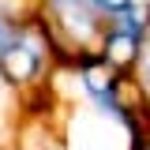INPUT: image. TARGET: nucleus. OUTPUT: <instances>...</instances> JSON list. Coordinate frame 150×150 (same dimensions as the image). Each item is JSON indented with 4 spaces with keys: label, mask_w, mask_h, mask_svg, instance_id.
I'll list each match as a JSON object with an SVG mask.
<instances>
[{
    "label": "nucleus",
    "mask_w": 150,
    "mask_h": 150,
    "mask_svg": "<svg viewBox=\"0 0 150 150\" xmlns=\"http://www.w3.org/2000/svg\"><path fill=\"white\" fill-rule=\"evenodd\" d=\"M49 68H56V64H53V53H49V41L38 26V15L19 19L11 38L0 49V83L15 86V90H34L49 75Z\"/></svg>",
    "instance_id": "1"
},
{
    "label": "nucleus",
    "mask_w": 150,
    "mask_h": 150,
    "mask_svg": "<svg viewBox=\"0 0 150 150\" xmlns=\"http://www.w3.org/2000/svg\"><path fill=\"white\" fill-rule=\"evenodd\" d=\"M38 11L71 53L83 49H98L101 30H105V15L94 8L90 0H38Z\"/></svg>",
    "instance_id": "2"
},
{
    "label": "nucleus",
    "mask_w": 150,
    "mask_h": 150,
    "mask_svg": "<svg viewBox=\"0 0 150 150\" xmlns=\"http://www.w3.org/2000/svg\"><path fill=\"white\" fill-rule=\"evenodd\" d=\"M90 4H94L105 19H116V15H124L131 4H139V0H90Z\"/></svg>",
    "instance_id": "3"
},
{
    "label": "nucleus",
    "mask_w": 150,
    "mask_h": 150,
    "mask_svg": "<svg viewBox=\"0 0 150 150\" xmlns=\"http://www.w3.org/2000/svg\"><path fill=\"white\" fill-rule=\"evenodd\" d=\"M15 23H19V15H11L8 8H0V49H4V41L11 38V30H15Z\"/></svg>",
    "instance_id": "4"
},
{
    "label": "nucleus",
    "mask_w": 150,
    "mask_h": 150,
    "mask_svg": "<svg viewBox=\"0 0 150 150\" xmlns=\"http://www.w3.org/2000/svg\"><path fill=\"white\" fill-rule=\"evenodd\" d=\"M135 79L150 90V45H146V53H143V60H139V68H135Z\"/></svg>",
    "instance_id": "5"
},
{
    "label": "nucleus",
    "mask_w": 150,
    "mask_h": 150,
    "mask_svg": "<svg viewBox=\"0 0 150 150\" xmlns=\"http://www.w3.org/2000/svg\"><path fill=\"white\" fill-rule=\"evenodd\" d=\"M146 150H150V146H146Z\"/></svg>",
    "instance_id": "6"
}]
</instances>
